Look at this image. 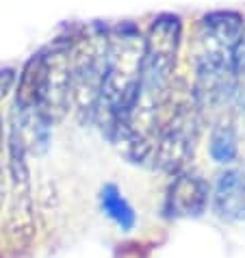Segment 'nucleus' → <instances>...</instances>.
<instances>
[{
	"label": "nucleus",
	"instance_id": "1",
	"mask_svg": "<svg viewBox=\"0 0 245 258\" xmlns=\"http://www.w3.org/2000/svg\"><path fill=\"white\" fill-rule=\"evenodd\" d=\"M245 76V18L239 11H211L198 22L196 87L200 111L217 109L239 98Z\"/></svg>",
	"mask_w": 245,
	"mask_h": 258
},
{
	"label": "nucleus",
	"instance_id": "2",
	"mask_svg": "<svg viewBox=\"0 0 245 258\" xmlns=\"http://www.w3.org/2000/svg\"><path fill=\"white\" fill-rule=\"evenodd\" d=\"M143 56V35L133 22H121L106 33L104 74L96 115L115 139L133 113Z\"/></svg>",
	"mask_w": 245,
	"mask_h": 258
},
{
	"label": "nucleus",
	"instance_id": "3",
	"mask_svg": "<svg viewBox=\"0 0 245 258\" xmlns=\"http://www.w3.org/2000/svg\"><path fill=\"white\" fill-rule=\"evenodd\" d=\"M200 113L202 111L196 102H182L171 109L163 121H158L152 137V148H150V159L154 167L167 174L182 171L200 139Z\"/></svg>",
	"mask_w": 245,
	"mask_h": 258
},
{
	"label": "nucleus",
	"instance_id": "4",
	"mask_svg": "<svg viewBox=\"0 0 245 258\" xmlns=\"http://www.w3.org/2000/svg\"><path fill=\"white\" fill-rule=\"evenodd\" d=\"M106 33L72 37V106L85 117H93L98 109L104 74Z\"/></svg>",
	"mask_w": 245,
	"mask_h": 258
},
{
	"label": "nucleus",
	"instance_id": "5",
	"mask_svg": "<svg viewBox=\"0 0 245 258\" xmlns=\"http://www.w3.org/2000/svg\"><path fill=\"white\" fill-rule=\"evenodd\" d=\"M211 187L198 171H178L174 174L167 196H165V215L171 219H196L208 209Z\"/></svg>",
	"mask_w": 245,
	"mask_h": 258
},
{
	"label": "nucleus",
	"instance_id": "6",
	"mask_svg": "<svg viewBox=\"0 0 245 258\" xmlns=\"http://www.w3.org/2000/svg\"><path fill=\"white\" fill-rule=\"evenodd\" d=\"M211 202L226 221H245V165H228L213 182Z\"/></svg>",
	"mask_w": 245,
	"mask_h": 258
},
{
	"label": "nucleus",
	"instance_id": "7",
	"mask_svg": "<svg viewBox=\"0 0 245 258\" xmlns=\"http://www.w3.org/2000/svg\"><path fill=\"white\" fill-rule=\"evenodd\" d=\"M98 202H100V211L104 213V217H109L121 232H131L137 226V213L117 184L106 182L100 189Z\"/></svg>",
	"mask_w": 245,
	"mask_h": 258
},
{
	"label": "nucleus",
	"instance_id": "8",
	"mask_svg": "<svg viewBox=\"0 0 245 258\" xmlns=\"http://www.w3.org/2000/svg\"><path fill=\"white\" fill-rule=\"evenodd\" d=\"M208 154L217 165H232L239 156V137L230 121H217L208 139Z\"/></svg>",
	"mask_w": 245,
	"mask_h": 258
},
{
	"label": "nucleus",
	"instance_id": "9",
	"mask_svg": "<svg viewBox=\"0 0 245 258\" xmlns=\"http://www.w3.org/2000/svg\"><path fill=\"white\" fill-rule=\"evenodd\" d=\"M239 96H241V106H243V109H241V111H243V117H245V89L241 91V94H239Z\"/></svg>",
	"mask_w": 245,
	"mask_h": 258
},
{
	"label": "nucleus",
	"instance_id": "10",
	"mask_svg": "<svg viewBox=\"0 0 245 258\" xmlns=\"http://www.w3.org/2000/svg\"><path fill=\"white\" fill-rule=\"evenodd\" d=\"M0 152H3V117H0Z\"/></svg>",
	"mask_w": 245,
	"mask_h": 258
}]
</instances>
